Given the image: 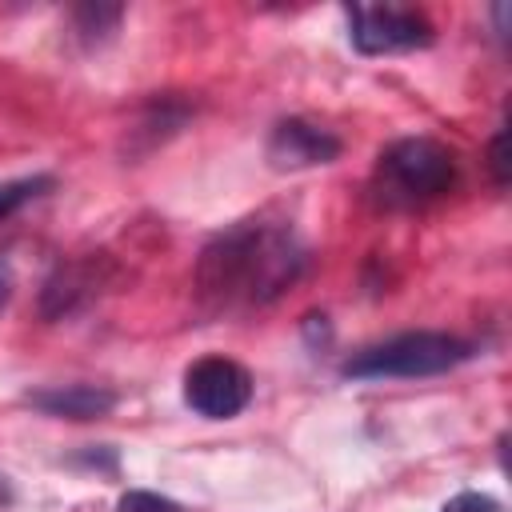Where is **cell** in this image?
<instances>
[{
    "instance_id": "1",
    "label": "cell",
    "mask_w": 512,
    "mask_h": 512,
    "mask_svg": "<svg viewBox=\"0 0 512 512\" xmlns=\"http://www.w3.org/2000/svg\"><path fill=\"white\" fill-rule=\"evenodd\" d=\"M300 268L304 244L288 224L240 220L200 252L196 288L212 308H252L276 300Z\"/></svg>"
},
{
    "instance_id": "2",
    "label": "cell",
    "mask_w": 512,
    "mask_h": 512,
    "mask_svg": "<svg viewBox=\"0 0 512 512\" xmlns=\"http://www.w3.org/2000/svg\"><path fill=\"white\" fill-rule=\"evenodd\" d=\"M452 184H456V156L428 136H408L384 148L372 176V192L384 208H420L444 196Z\"/></svg>"
},
{
    "instance_id": "3",
    "label": "cell",
    "mask_w": 512,
    "mask_h": 512,
    "mask_svg": "<svg viewBox=\"0 0 512 512\" xmlns=\"http://www.w3.org/2000/svg\"><path fill=\"white\" fill-rule=\"evenodd\" d=\"M472 356V344L452 332H400L356 352L344 364V376L356 380H384V376H440Z\"/></svg>"
},
{
    "instance_id": "4",
    "label": "cell",
    "mask_w": 512,
    "mask_h": 512,
    "mask_svg": "<svg viewBox=\"0 0 512 512\" xmlns=\"http://www.w3.org/2000/svg\"><path fill=\"white\" fill-rule=\"evenodd\" d=\"M348 36L364 56L408 52L432 44V24L416 8L400 4H348Z\"/></svg>"
},
{
    "instance_id": "5",
    "label": "cell",
    "mask_w": 512,
    "mask_h": 512,
    "mask_svg": "<svg viewBox=\"0 0 512 512\" xmlns=\"http://www.w3.org/2000/svg\"><path fill=\"white\" fill-rule=\"evenodd\" d=\"M252 400V376L228 356H204L184 372V404L208 420H228Z\"/></svg>"
},
{
    "instance_id": "6",
    "label": "cell",
    "mask_w": 512,
    "mask_h": 512,
    "mask_svg": "<svg viewBox=\"0 0 512 512\" xmlns=\"http://www.w3.org/2000/svg\"><path fill=\"white\" fill-rule=\"evenodd\" d=\"M340 156V140L328 128H316L308 120H280L268 136V160L280 172H296V168H316V164H332Z\"/></svg>"
},
{
    "instance_id": "7",
    "label": "cell",
    "mask_w": 512,
    "mask_h": 512,
    "mask_svg": "<svg viewBox=\"0 0 512 512\" xmlns=\"http://www.w3.org/2000/svg\"><path fill=\"white\" fill-rule=\"evenodd\" d=\"M116 392L104 384H56V388H36L28 392V404L40 408L44 416H64V420H100L116 408Z\"/></svg>"
},
{
    "instance_id": "8",
    "label": "cell",
    "mask_w": 512,
    "mask_h": 512,
    "mask_svg": "<svg viewBox=\"0 0 512 512\" xmlns=\"http://www.w3.org/2000/svg\"><path fill=\"white\" fill-rule=\"evenodd\" d=\"M92 288H96L92 264H68V268H60V272L44 284L40 308H44V316H64V312H72L80 300H88Z\"/></svg>"
},
{
    "instance_id": "9",
    "label": "cell",
    "mask_w": 512,
    "mask_h": 512,
    "mask_svg": "<svg viewBox=\"0 0 512 512\" xmlns=\"http://www.w3.org/2000/svg\"><path fill=\"white\" fill-rule=\"evenodd\" d=\"M120 16H124L120 4H100V0H96V4H80V8H72V24H76V32H80L84 44H100V40H108V36L116 32Z\"/></svg>"
},
{
    "instance_id": "10",
    "label": "cell",
    "mask_w": 512,
    "mask_h": 512,
    "mask_svg": "<svg viewBox=\"0 0 512 512\" xmlns=\"http://www.w3.org/2000/svg\"><path fill=\"white\" fill-rule=\"evenodd\" d=\"M52 184V176H20V180H0V220L12 216L20 204H28L32 196H40Z\"/></svg>"
},
{
    "instance_id": "11",
    "label": "cell",
    "mask_w": 512,
    "mask_h": 512,
    "mask_svg": "<svg viewBox=\"0 0 512 512\" xmlns=\"http://www.w3.org/2000/svg\"><path fill=\"white\" fill-rule=\"evenodd\" d=\"M116 512H184L176 500H168V496H156V492H124L120 496V504H116Z\"/></svg>"
},
{
    "instance_id": "12",
    "label": "cell",
    "mask_w": 512,
    "mask_h": 512,
    "mask_svg": "<svg viewBox=\"0 0 512 512\" xmlns=\"http://www.w3.org/2000/svg\"><path fill=\"white\" fill-rule=\"evenodd\" d=\"M440 512H504L492 496H484V492H460V496H452Z\"/></svg>"
},
{
    "instance_id": "13",
    "label": "cell",
    "mask_w": 512,
    "mask_h": 512,
    "mask_svg": "<svg viewBox=\"0 0 512 512\" xmlns=\"http://www.w3.org/2000/svg\"><path fill=\"white\" fill-rule=\"evenodd\" d=\"M504 144H508V132H500V136L492 140V152H488V164H492V176H496V184H500V188L508 184V160H504Z\"/></svg>"
},
{
    "instance_id": "14",
    "label": "cell",
    "mask_w": 512,
    "mask_h": 512,
    "mask_svg": "<svg viewBox=\"0 0 512 512\" xmlns=\"http://www.w3.org/2000/svg\"><path fill=\"white\" fill-rule=\"evenodd\" d=\"M8 296H12V268H8V260L0 256V308L8 304Z\"/></svg>"
},
{
    "instance_id": "15",
    "label": "cell",
    "mask_w": 512,
    "mask_h": 512,
    "mask_svg": "<svg viewBox=\"0 0 512 512\" xmlns=\"http://www.w3.org/2000/svg\"><path fill=\"white\" fill-rule=\"evenodd\" d=\"M8 500H12V492H8V480L0 476V504H8Z\"/></svg>"
}]
</instances>
